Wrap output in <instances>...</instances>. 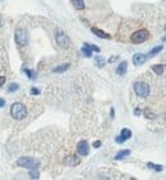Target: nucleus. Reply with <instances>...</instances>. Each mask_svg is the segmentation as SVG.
<instances>
[{
	"instance_id": "a878e982",
	"label": "nucleus",
	"mask_w": 166,
	"mask_h": 180,
	"mask_svg": "<svg viewBox=\"0 0 166 180\" xmlns=\"http://www.w3.org/2000/svg\"><path fill=\"white\" fill-rule=\"evenodd\" d=\"M134 115H136V116L142 115V110H141V109H138V107H137V109H134Z\"/></svg>"
},
{
	"instance_id": "1a4fd4ad",
	"label": "nucleus",
	"mask_w": 166,
	"mask_h": 180,
	"mask_svg": "<svg viewBox=\"0 0 166 180\" xmlns=\"http://www.w3.org/2000/svg\"><path fill=\"white\" fill-rule=\"evenodd\" d=\"M81 54L84 56V58H92L93 55V50L91 47V44H87V42H84L82 49H81Z\"/></svg>"
},
{
	"instance_id": "f3484780",
	"label": "nucleus",
	"mask_w": 166,
	"mask_h": 180,
	"mask_svg": "<svg viewBox=\"0 0 166 180\" xmlns=\"http://www.w3.org/2000/svg\"><path fill=\"white\" fill-rule=\"evenodd\" d=\"M152 70H153L155 74L161 75V74H164V72H165V66L161 65V64H159V65H153V66H152Z\"/></svg>"
},
{
	"instance_id": "9b49d317",
	"label": "nucleus",
	"mask_w": 166,
	"mask_h": 180,
	"mask_svg": "<svg viewBox=\"0 0 166 180\" xmlns=\"http://www.w3.org/2000/svg\"><path fill=\"white\" fill-rule=\"evenodd\" d=\"M146 60H147V56L144 54L138 53V54L133 55V64L134 65H142V64L146 63Z\"/></svg>"
},
{
	"instance_id": "bb28decb",
	"label": "nucleus",
	"mask_w": 166,
	"mask_h": 180,
	"mask_svg": "<svg viewBox=\"0 0 166 180\" xmlns=\"http://www.w3.org/2000/svg\"><path fill=\"white\" fill-rule=\"evenodd\" d=\"M101 144H102L101 141H96V142L93 143V147H95V148H100V147H101Z\"/></svg>"
},
{
	"instance_id": "7c9ffc66",
	"label": "nucleus",
	"mask_w": 166,
	"mask_h": 180,
	"mask_svg": "<svg viewBox=\"0 0 166 180\" xmlns=\"http://www.w3.org/2000/svg\"><path fill=\"white\" fill-rule=\"evenodd\" d=\"M4 83H5V77L2 75V78H0V86H4Z\"/></svg>"
},
{
	"instance_id": "423d86ee",
	"label": "nucleus",
	"mask_w": 166,
	"mask_h": 180,
	"mask_svg": "<svg viewBox=\"0 0 166 180\" xmlns=\"http://www.w3.org/2000/svg\"><path fill=\"white\" fill-rule=\"evenodd\" d=\"M14 38L19 46H26L28 42V33L24 28H17L14 33Z\"/></svg>"
},
{
	"instance_id": "4be33fe9",
	"label": "nucleus",
	"mask_w": 166,
	"mask_h": 180,
	"mask_svg": "<svg viewBox=\"0 0 166 180\" xmlns=\"http://www.w3.org/2000/svg\"><path fill=\"white\" fill-rule=\"evenodd\" d=\"M30 178H31V179H38V178H40V173L37 171V169L30 170Z\"/></svg>"
},
{
	"instance_id": "0eeeda50",
	"label": "nucleus",
	"mask_w": 166,
	"mask_h": 180,
	"mask_svg": "<svg viewBox=\"0 0 166 180\" xmlns=\"http://www.w3.org/2000/svg\"><path fill=\"white\" fill-rule=\"evenodd\" d=\"M130 137H132V130L128 129V128H123V129H121V132H120V135L115 138V142H118V143H124L127 139L130 138Z\"/></svg>"
},
{
	"instance_id": "72a5a7b5",
	"label": "nucleus",
	"mask_w": 166,
	"mask_h": 180,
	"mask_svg": "<svg viewBox=\"0 0 166 180\" xmlns=\"http://www.w3.org/2000/svg\"><path fill=\"white\" fill-rule=\"evenodd\" d=\"M165 30H166V24H165Z\"/></svg>"
},
{
	"instance_id": "412c9836",
	"label": "nucleus",
	"mask_w": 166,
	"mask_h": 180,
	"mask_svg": "<svg viewBox=\"0 0 166 180\" xmlns=\"http://www.w3.org/2000/svg\"><path fill=\"white\" fill-rule=\"evenodd\" d=\"M105 64H106V60H105L102 56H97V58H96V65H97V66L102 68Z\"/></svg>"
},
{
	"instance_id": "2f4dec72",
	"label": "nucleus",
	"mask_w": 166,
	"mask_h": 180,
	"mask_svg": "<svg viewBox=\"0 0 166 180\" xmlns=\"http://www.w3.org/2000/svg\"><path fill=\"white\" fill-rule=\"evenodd\" d=\"M0 106H2V107L5 106V100L4 98H0Z\"/></svg>"
},
{
	"instance_id": "5701e85b",
	"label": "nucleus",
	"mask_w": 166,
	"mask_h": 180,
	"mask_svg": "<svg viewBox=\"0 0 166 180\" xmlns=\"http://www.w3.org/2000/svg\"><path fill=\"white\" fill-rule=\"evenodd\" d=\"M17 90H19V86L18 84H17V83H12L10 86H9V87H8V92H15Z\"/></svg>"
},
{
	"instance_id": "c85d7f7f",
	"label": "nucleus",
	"mask_w": 166,
	"mask_h": 180,
	"mask_svg": "<svg viewBox=\"0 0 166 180\" xmlns=\"http://www.w3.org/2000/svg\"><path fill=\"white\" fill-rule=\"evenodd\" d=\"M146 118H148V119L152 118V119H153L155 116H153V114H152V113H150V111H148V110H146Z\"/></svg>"
},
{
	"instance_id": "a211bd4d",
	"label": "nucleus",
	"mask_w": 166,
	"mask_h": 180,
	"mask_svg": "<svg viewBox=\"0 0 166 180\" xmlns=\"http://www.w3.org/2000/svg\"><path fill=\"white\" fill-rule=\"evenodd\" d=\"M147 166H148V169H152L153 171H156V173H160V171H162V165H156V164H153V162H148L147 164Z\"/></svg>"
},
{
	"instance_id": "cd10ccee",
	"label": "nucleus",
	"mask_w": 166,
	"mask_h": 180,
	"mask_svg": "<svg viewBox=\"0 0 166 180\" xmlns=\"http://www.w3.org/2000/svg\"><path fill=\"white\" fill-rule=\"evenodd\" d=\"M91 47H92V50L95 51V53H100V51H101L99 46H95V45H91Z\"/></svg>"
},
{
	"instance_id": "f03ea898",
	"label": "nucleus",
	"mask_w": 166,
	"mask_h": 180,
	"mask_svg": "<svg viewBox=\"0 0 166 180\" xmlns=\"http://www.w3.org/2000/svg\"><path fill=\"white\" fill-rule=\"evenodd\" d=\"M54 36H55L56 44L62 49H68L69 46H71V40H69L68 35L62 28H56L55 32H54Z\"/></svg>"
},
{
	"instance_id": "473e14b6",
	"label": "nucleus",
	"mask_w": 166,
	"mask_h": 180,
	"mask_svg": "<svg viewBox=\"0 0 166 180\" xmlns=\"http://www.w3.org/2000/svg\"><path fill=\"white\" fill-rule=\"evenodd\" d=\"M161 40H162V42H166V36H164Z\"/></svg>"
},
{
	"instance_id": "f8f14e48",
	"label": "nucleus",
	"mask_w": 166,
	"mask_h": 180,
	"mask_svg": "<svg viewBox=\"0 0 166 180\" xmlns=\"http://www.w3.org/2000/svg\"><path fill=\"white\" fill-rule=\"evenodd\" d=\"M91 31H92V33H95V35L97 36V37H100V38H103V40L110 38V35H109V33L103 32L102 30H99V28H96V27H92Z\"/></svg>"
},
{
	"instance_id": "aec40b11",
	"label": "nucleus",
	"mask_w": 166,
	"mask_h": 180,
	"mask_svg": "<svg viewBox=\"0 0 166 180\" xmlns=\"http://www.w3.org/2000/svg\"><path fill=\"white\" fill-rule=\"evenodd\" d=\"M164 49V46L162 45H160V46H156V47H153L151 51H150V54H148V58H152V56H156L157 54L160 53V51Z\"/></svg>"
},
{
	"instance_id": "b1692460",
	"label": "nucleus",
	"mask_w": 166,
	"mask_h": 180,
	"mask_svg": "<svg viewBox=\"0 0 166 180\" xmlns=\"http://www.w3.org/2000/svg\"><path fill=\"white\" fill-rule=\"evenodd\" d=\"M31 95H33V96L40 95V90L36 88V87H32V88H31Z\"/></svg>"
},
{
	"instance_id": "dca6fc26",
	"label": "nucleus",
	"mask_w": 166,
	"mask_h": 180,
	"mask_svg": "<svg viewBox=\"0 0 166 180\" xmlns=\"http://www.w3.org/2000/svg\"><path fill=\"white\" fill-rule=\"evenodd\" d=\"M130 155V150H123V151H119L116 153V156H115V160H123L127 156Z\"/></svg>"
},
{
	"instance_id": "4468645a",
	"label": "nucleus",
	"mask_w": 166,
	"mask_h": 180,
	"mask_svg": "<svg viewBox=\"0 0 166 180\" xmlns=\"http://www.w3.org/2000/svg\"><path fill=\"white\" fill-rule=\"evenodd\" d=\"M69 66H71V64H69V63L60 64V65L55 66L54 69H52V72H54V73H64L65 70H68V69H69Z\"/></svg>"
},
{
	"instance_id": "9d476101",
	"label": "nucleus",
	"mask_w": 166,
	"mask_h": 180,
	"mask_svg": "<svg viewBox=\"0 0 166 180\" xmlns=\"http://www.w3.org/2000/svg\"><path fill=\"white\" fill-rule=\"evenodd\" d=\"M63 164L67 165V166H75L79 164V158L77 156H67L64 160H63Z\"/></svg>"
},
{
	"instance_id": "c756f323",
	"label": "nucleus",
	"mask_w": 166,
	"mask_h": 180,
	"mask_svg": "<svg viewBox=\"0 0 166 180\" xmlns=\"http://www.w3.org/2000/svg\"><path fill=\"white\" fill-rule=\"evenodd\" d=\"M110 116H111V119H114V118H115V110H114V107H111V111H110Z\"/></svg>"
},
{
	"instance_id": "2eb2a0df",
	"label": "nucleus",
	"mask_w": 166,
	"mask_h": 180,
	"mask_svg": "<svg viewBox=\"0 0 166 180\" xmlns=\"http://www.w3.org/2000/svg\"><path fill=\"white\" fill-rule=\"evenodd\" d=\"M72 4L77 10H83L84 9V0H72Z\"/></svg>"
},
{
	"instance_id": "393cba45",
	"label": "nucleus",
	"mask_w": 166,
	"mask_h": 180,
	"mask_svg": "<svg viewBox=\"0 0 166 180\" xmlns=\"http://www.w3.org/2000/svg\"><path fill=\"white\" fill-rule=\"evenodd\" d=\"M116 60H119V56H118V55H114V56H111V58L109 59V63H115Z\"/></svg>"
},
{
	"instance_id": "6e6552de",
	"label": "nucleus",
	"mask_w": 166,
	"mask_h": 180,
	"mask_svg": "<svg viewBox=\"0 0 166 180\" xmlns=\"http://www.w3.org/2000/svg\"><path fill=\"white\" fill-rule=\"evenodd\" d=\"M77 152L78 155L81 156H87L90 152V148H88V143H87L86 141H81L78 142V146H77Z\"/></svg>"
},
{
	"instance_id": "ddd939ff",
	"label": "nucleus",
	"mask_w": 166,
	"mask_h": 180,
	"mask_svg": "<svg viewBox=\"0 0 166 180\" xmlns=\"http://www.w3.org/2000/svg\"><path fill=\"white\" fill-rule=\"evenodd\" d=\"M127 69H128V63H127V62H121V63L118 65V68H116V74L124 75V74L127 73Z\"/></svg>"
},
{
	"instance_id": "7ed1b4c3",
	"label": "nucleus",
	"mask_w": 166,
	"mask_h": 180,
	"mask_svg": "<svg viewBox=\"0 0 166 180\" xmlns=\"http://www.w3.org/2000/svg\"><path fill=\"white\" fill-rule=\"evenodd\" d=\"M17 165L21 166V167H24V169H28V170H32V169H37L40 166V161L33 158V157H19L17 160Z\"/></svg>"
},
{
	"instance_id": "f257e3e1",
	"label": "nucleus",
	"mask_w": 166,
	"mask_h": 180,
	"mask_svg": "<svg viewBox=\"0 0 166 180\" xmlns=\"http://www.w3.org/2000/svg\"><path fill=\"white\" fill-rule=\"evenodd\" d=\"M10 115L15 120H23L27 116V109H26L24 104H22V102H14L10 106Z\"/></svg>"
},
{
	"instance_id": "20e7f679",
	"label": "nucleus",
	"mask_w": 166,
	"mask_h": 180,
	"mask_svg": "<svg viewBox=\"0 0 166 180\" xmlns=\"http://www.w3.org/2000/svg\"><path fill=\"white\" fill-rule=\"evenodd\" d=\"M148 37H150V33H148V31L142 28V30H138L134 33H132V36H130V42H132V44L138 45V44H142V42L147 41Z\"/></svg>"
},
{
	"instance_id": "39448f33",
	"label": "nucleus",
	"mask_w": 166,
	"mask_h": 180,
	"mask_svg": "<svg viewBox=\"0 0 166 180\" xmlns=\"http://www.w3.org/2000/svg\"><path fill=\"white\" fill-rule=\"evenodd\" d=\"M133 88H134L136 95L141 96V97H147L150 95V86L146 82H134Z\"/></svg>"
},
{
	"instance_id": "6ab92c4d",
	"label": "nucleus",
	"mask_w": 166,
	"mask_h": 180,
	"mask_svg": "<svg viewBox=\"0 0 166 180\" xmlns=\"http://www.w3.org/2000/svg\"><path fill=\"white\" fill-rule=\"evenodd\" d=\"M23 72H24V73H26V75H27L28 78H30V79H32V81L37 78V74L34 73L33 70H31V69H27V68H23Z\"/></svg>"
}]
</instances>
